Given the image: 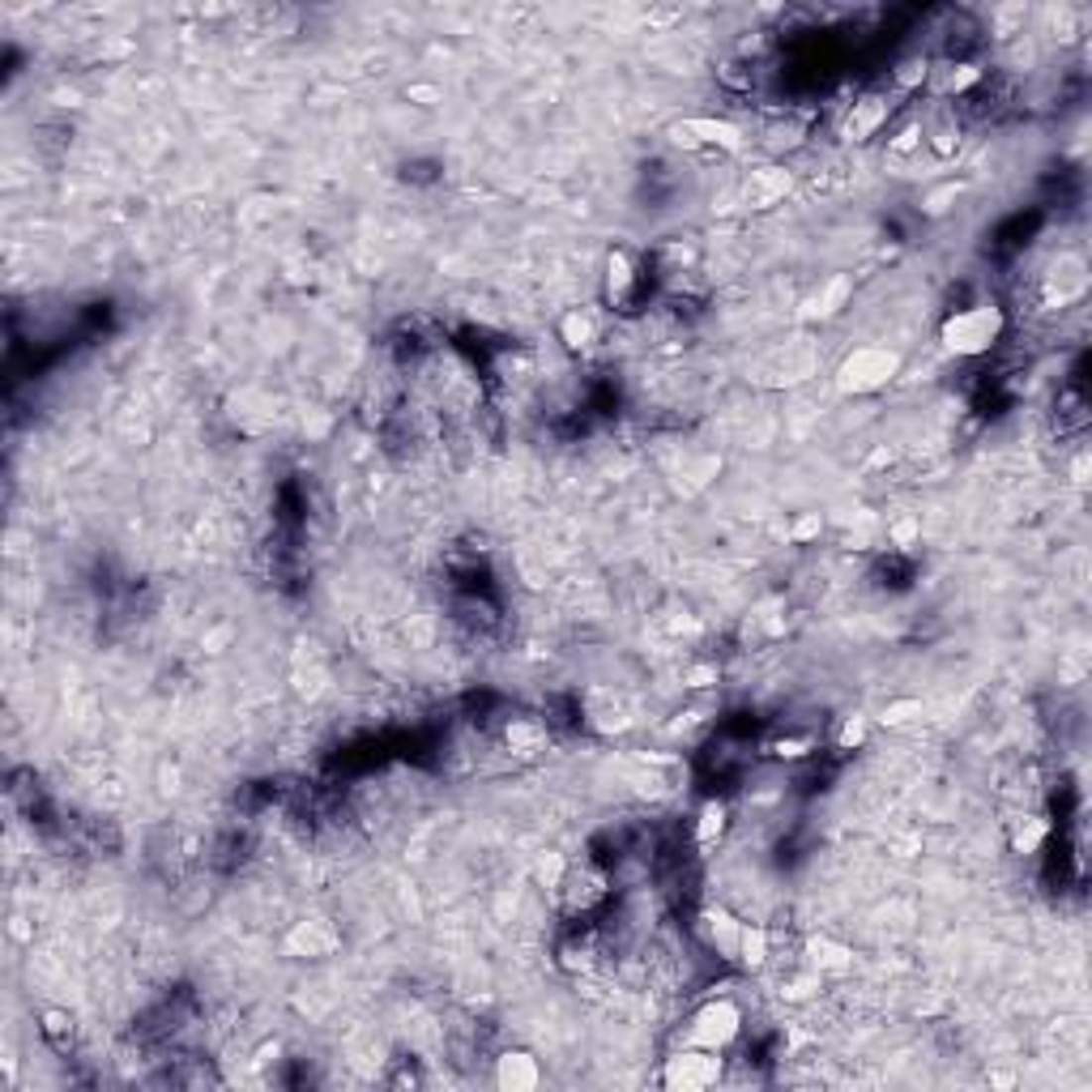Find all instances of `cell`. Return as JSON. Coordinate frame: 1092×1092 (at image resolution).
Masks as SVG:
<instances>
[{"mask_svg": "<svg viewBox=\"0 0 1092 1092\" xmlns=\"http://www.w3.org/2000/svg\"><path fill=\"white\" fill-rule=\"evenodd\" d=\"M1003 307L995 303H973V307H960L952 311V316L943 320V346L952 350V354H964V359H973V354H986L990 346L1003 337Z\"/></svg>", "mask_w": 1092, "mask_h": 1092, "instance_id": "6da1fadb", "label": "cell"}, {"mask_svg": "<svg viewBox=\"0 0 1092 1092\" xmlns=\"http://www.w3.org/2000/svg\"><path fill=\"white\" fill-rule=\"evenodd\" d=\"M897 372H901V354L897 350H888V346H858L841 367H836V385H841V393L867 397V393H879L884 385H892Z\"/></svg>", "mask_w": 1092, "mask_h": 1092, "instance_id": "7a4b0ae2", "label": "cell"}, {"mask_svg": "<svg viewBox=\"0 0 1092 1092\" xmlns=\"http://www.w3.org/2000/svg\"><path fill=\"white\" fill-rule=\"evenodd\" d=\"M739 1032H743V1012H739V1003L734 999H713V1003H704L696 1016H691V1025H687V1045H696V1049H730L734 1041H739Z\"/></svg>", "mask_w": 1092, "mask_h": 1092, "instance_id": "3957f363", "label": "cell"}, {"mask_svg": "<svg viewBox=\"0 0 1092 1092\" xmlns=\"http://www.w3.org/2000/svg\"><path fill=\"white\" fill-rule=\"evenodd\" d=\"M721 1080V1058L717 1049H678L674 1058H666L662 1084L678 1088V1092H696V1088H713Z\"/></svg>", "mask_w": 1092, "mask_h": 1092, "instance_id": "277c9868", "label": "cell"}, {"mask_svg": "<svg viewBox=\"0 0 1092 1092\" xmlns=\"http://www.w3.org/2000/svg\"><path fill=\"white\" fill-rule=\"evenodd\" d=\"M674 141L691 150H721V154H739L743 150V129L730 120L713 116H691L683 124H674Z\"/></svg>", "mask_w": 1092, "mask_h": 1092, "instance_id": "5b68a950", "label": "cell"}, {"mask_svg": "<svg viewBox=\"0 0 1092 1092\" xmlns=\"http://www.w3.org/2000/svg\"><path fill=\"white\" fill-rule=\"evenodd\" d=\"M538 1080H543L538 1058L525 1054V1049H508V1054L495 1058V1084L504 1092H530V1088H538Z\"/></svg>", "mask_w": 1092, "mask_h": 1092, "instance_id": "8992f818", "label": "cell"}, {"mask_svg": "<svg viewBox=\"0 0 1092 1092\" xmlns=\"http://www.w3.org/2000/svg\"><path fill=\"white\" fill-rule=\"evenodd\" d=\"M786 192H789L786 167H764V172H751V180H747V205H756V209L777 205Z\"/></svg>", "mask_w": 1092, "mask_h": 1092, "instance_id": "52a82bcc", "label": "cell"}, {"mask_svg": "<svg viewBox=\"0 0 1092 1092\" xmlns=\"http://www.w3.org/2000/svg\"><path fill=\"white\" fill-rule=\"evenodd\" d=\"M888 98H862V103H854V111H849V120H845V137L849 141H867L879 124L888 120Z\"/></svg>", "mask_w": 1092, "mask_h": 1092, "instance_id": "ba28073f", "label": "cell"}, {"mask_svg": "<svg viewBox=\"0 0 1092 1092\" xmlns=\"http://www.w3.org/2000/svg\"><path fill=\"white\" fill-rule=\"evenodd\" d=\"M333 943H337V934L324 926V921H300L295 934L287 939V947H291L295 956H324Z\"/></svg>", "mask_w": 1092, "mask_h": 1092, "instance_id": "9c48e42d", "label": "cell"}, {"mask_svg": "<svg viewBox=\"0 0 1092 1092\" xmlns=\"http://www.w3.org/2000/svg\"><path fill=\"white\" fill-rule=\"evenodd\" d=\"M632 291H636V261H632V252L615 248L611 257H606V295H611L615 303H623Z\"/></svg>", "mask_w": 1092, "mask_h": 1092, "instance_id": "30bf717a", "label": "cell"}, {"mask_svg": "<svg viewBox=\"0 0 1092 1092\" xmlns=\"http://www.w3.org/2000/svg\"><path fill=\"white\" fill-rule=\"evenodd\" d=\"M734 960H743L747 969H760V964L769 960V934H764L760 926H747V921H743V930H739V952H734Z\"/></svg>", "mask_w": 1092, "mask_h": 1092, "instance_id": "8fae6325", "label": "cell"}, {"mask_svg": "<svg viewBox=\"0 0 1092 1092\" xmlns=\"http://www.w3.org/2000/svg\"><path fill=\"white\" fill-rule=\"evenodd\" d=\"M559 333L572 350H585V346H593V337H598V324H593L589 311H568V316L559 320Z\"/></svg>", "mask_w": 1092, "mask_h": 1092, "instance_id": "7c38bea8", "label": "cell"}, {"mask_svg": "<svg viewBox=\"0 0 1092 1092\" xmlns=\"http://www.w3.org/2000/svg\"><path fill=\"white\" fill-rule=\"evenodd\" d=\"M739 930H743V921H734L726 910H713V913H708V934H713V943H717L726 956L739 952Z\"/></svg>", "mask_w": 1092, "mask_h": 1092, "instance_id": "4fadbf2b", "label": "cell"}, {"mask_svg": "<svg viewBox=\"0 0 1092 1092\" xmlns=\"http://www.w3.org/2000/svg\"><path fill=\"white\" fill-rule=\"evenodd\" d=\"M721 832H726V802H717V798H713V802H704V806H700V819H696V841H700V845H713Z\"/></svg>", "mask_w": 1092, "mask_h": 1092, "instance_id": "5bb4252c", "label": "cell"}, {"mask_svg": "<svg viewBox=\"0 0 1092 1092\" xmlns=\"http://www.w3.org/2000/svg\"><path fill=\"white\" fill-rule=\"evenodd\" d=\"M811 952H815L819 969H849V952H845V947H836V943H828V939L811 943Z\"/></svg>", "mask_w": 1092, "mask_h": 1092, "instance_id": "9a60e30c", "label": "cell"}, {"mask_svg": "<svg viewBox=\"0 0 1092 1092\" xmlns=\"http://www.w3.org/2000/svg\"><path fill=\"white\" fill-rule=\"evenodd\" d=\"M977 81H982V68H977V64H956V73H947V81H943V94H964L969 86H977Z\"/></svg>", "mask_w": 1092, "mask_h": 1092, "instance_id": "2e32d148", "label": "cell"}, {"mask_svg": "<svg viewBox=\"0 0 1092 1092\" xmlns=\"http://www.w3.org/2000/svg\"><path fill=\"white\" fill-rule=\"evenodd\" d=\"M811 751V739H777L773 743V756L777 760H802Z\"/></svg>", "mask_w": 1092, "mask_h": 1092, "instance_id": "e0dca14e", "label": "cell"}, {"mask_svg": "<svg viewBox=\"0 0 1092 1092\" xmlns=\"http://www.w3.org/2000/svg\"><path fill=\"white\" fill-rule=\"evenodd\" d=\"M913 713H921V704L917 700H901V704H888L884 708V726H905Z\"/></svg>", "mask_w": 1092, "mask_h": 1092, "instance_id": "ac0fdd59", "label": "cell"}, {"mask_svg": "<svg viewBox=\"0 0 1092 1092\" xmlns=\"http://www.w3.org/2000/svg\"><path fill=\"white\" fill-rule=\"evenodd\" d=\"M862 739H867V721H862V717H849L845 730H841V747H858Z\"/></svg>", "mask_w": 1092, "mask_h": 1092, "instance_id": "d6986e66", "label": "cell"}, {"mask_svg": "<svg viewBox=\"0 0 1092 1092\" xmlns=\"http://www.w3.org/2000/svg\"><path fill=\"white\" fill-rule=\"evenodd\" d=\"M410 98H423V107H435L439 90H431V86H410Z\"/></svg>", "mask_w": 1092, "mask_h": 1092, "instance_id": "ffe728a7", "label": "cell"}]
</instances>
